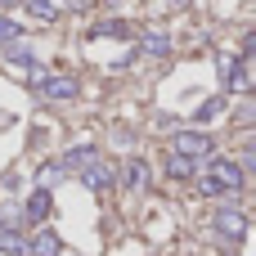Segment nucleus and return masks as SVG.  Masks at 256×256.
I'll return each mask as SVG.
<instances>
[{
	"label": "nucleus",
	"mask_w": 256,
	"mask_h": 256,
	"mask_svg": "<svg viewBox=\"0 0 256 256\" xmlns=\"http://www.w3.org/2000/svg\"><path fill=\"white\" fill-rule=\"evenodd\" d=\"M248 184V176L238 171V162H230V158H212V180L202 184V194H238Z\"/></svg>",
	"instance_id": "1"
},
{
	"label": "nucleus",
	"mask_w": 256,
	"mask_h": 256,
	"mask_svg": "<svg viewBox=\"0 0 256 256\" xmlns=\"http://www.w3.org/2000/svg\"><path fill=\"white\" fill-rule=\"evenodd\" d=\"M176 153L198 162V158H212V153H216V140H212L207 130H180V135H176Z\"/></svg>",
	"instance_id": "2"
},
{
	"label": "nucleus",
	"mask_w": 256,
	"mask_h": 256,
	"mask_svg": "<svg viewBox=\"0 0 256 256\" xmlns=\"http://www.w3.org/2000/svg\"><path fill=\"white\" fill-rule=\"evenodd\" d=\"M216 230H220V238L243 243V238H248V216H243L238 207H220V212H216Z\"/></svg>",
	"instance_id": "3"
},
{
	"label": "nucleus",
	"mask_w": 256,
	"mask_h": 256,
	"mask_svg": "<svg viewBox=\"0 0 256 256\" xmlns=\"http://www.w3.org/2000/svg\"><path fill=\"white\" fill-rule=\"evenodd\" d=\"M81 180H86V189H94V194H108L112 184H117V171L108 166V162H90V166H81Z\"/></svg>",
	"instance_id": "4"
},
{
	"label": "nucleus",
	"mask_w": 256,
	"mask_h": 256,
	"mask_svg": "<svg viewBox=\"0 0 256 256\" xmlns=\"http://www.w3.org/2000/svg\"><path fill=\"white\" fill-rule=\"evenodd\" d=\"M22 212H27V220H32V225H45V220L54 216V194H50V189H36V194L27 198V207H22Z\"/></svg>",
	"instance_id": "5"
},
{
	"label": "nucleus",
	"mask_w": 256,
	"mask_h": 256,
	"mask_svg": "<svg viewBox=\"0 0 256 256\" xmlns=\"http://www.w3.org/2000/svg\"><path fill=\"white\" fill-rule=\"evenodd\" d=\"M27 256H63V238L54 230H40L27 238Z\"/></svg>",
	"instance_id": "6"
},
{
	"label": "nucleus",
	"mask_w": 256,
	"mask_h": 256,
	"mask_svg": "<svg viewBox=\"0 0 256 256\" xmlns=\"http://www.w3.org/2000/svg\"><path fill=\"white\" fill-rule=\"evenodd\" d=\"M36 90H40L45 99H76V81H72V76H40Z\"/></svg>",
	"instance_id": "7"
},
{
	"label": "nucleus",
	"mask_w": 256,
	"mask_h": 256,
	"mask_svg": "<svg viewBox=\"0 0 256 256\" xmlns=\"http://www.w3.org/2000/svg\"><path fill=\"white\" fill-rule=\"evenodd\" d=\"M126 189H130V194H144V189H148V162H144V158H130V162H126Z\"/></svg>",
	"instance_id": "8"
},
{
	"label": "nucleus",
	"mask_w": 256,
	"mask_h": 256,
	"mask_svg": "<svg viewBox=\"0 0 256 256\" xmlns=\"http://www.w3.org/2000/svg\"><path fill=\"white\" fill-rule=\"evenodd\" d=\"M0 252L4 256H27V238H22L18 230H4V225H0Z\"/></svg>",
	"instance_id": "9"
},
{
	"label": "nucleus",
	"mask_w": 256,
	"mask_h": 256,
	"mask_svg": "<svg viewBox=\"0 0 256 256\" xmlns=\"http://www.w3.org/2000/svg\"><path fill=\"white\" fill-rule=\"evenodd\" d=\"M194 171H198V162H194V158H180V153H171V158H166V176H171V180H189Z\"/></svg>",
	"instance_id": "10"
},
{
	"label": "nucleus",
	"mask_w": 256,
	"mask_h": 256,
	"mask_svg": "<svg viewBox=\"0 0 256 256\" xmlns=\"http://www.w3.org/2000/svg\"><path fill=\"white\" fill-rule=\"evenodd\" d=\"M99 153H94V144H76V148H68L63 153V166H90Z\"/></svg>",
	"instance_id": "11"
},
{
	"label": "nucleus",
	"mask_w": 256,
	"mask_h": 256,
	"mask_svg": "<svg viewBox=\"0 0 256 256\" xmlns=\"http://www.w3.org/2000/svg\"><path fill=\"white\" fill-rule=\"evenodd\" d=\"M166 50H171V40H166L162 32H148V36H144V54H158V58H162Z\"/></svg>",
	"instance_id": "12"
},
{
	"label": "nucleus",
	"mask_w": 256,
	"mask_h": 256,
	"mask_svg": "<svg viewBox=\"0 0 256 256\" xmlns=\"http://www.w3.org/2000/svg\"><path fill=\"white\" fill-rule=\"evenodd\" d=\"M220 112H225V94H220V99H207V104L198 108V122H212V117H220Z\"/></svg>",
	"instance_id": "13"
},
{
	"label": "nucleus",
	"mask_w": 256,
	"mask_h": 256,
	"mask_svg": "<svg viewBox=\"0 0 256 256\" xmlns=\"http://www.w3.org/2000/svg\"><path fill=\"white\" fill-rule=\"evenodd\" d=\"M27 9H32L36 18H45V22H50V18H58V9H54V0H27Z\"/></svg>",
	"instance_id": "14"
},
{
	"label": "nucleus",
	"mask_w": 256,
	"mask_h": 256,
	"mask_svg": "<svg viewBox=\"0 0 256 256\" xmlns=\"http://www.w3.org/2000/svg\"><path fill=\"white\" fill-rule=\"evenodd\" d=\"M40 176H45V184H54V180H63V162H50V166H40Z\"/></svg>",
	"instance_id": "15"
},
{
	"label": "nucleus",
	"mask_w": 256,
	"mask_h": 256,
	"mask_svg": "<svg viewBox=\"0 0 256 256\" xmlns=\"http://www.w3.org/2000/svg\"><path fill=\"white\" fill-rule=\"evenodd\" d=\"M14 36H22V27L18 22H0V40H14Z\"/></svg>",
	"instance_id": "16"
},
{
	"label": "nucleus",
	"mask_w": 256,
	"mask_h": 256,
	"mask_svg": "<svg viewBox=\"0 0 256 256\" xmlns=\"http://www.w3.org/2000/svg\"><path fill=\"white\" fill-rule=\"evenodd\" d=\"M4 58H9V63H32V54H27V50H9Z\"/></svg>",
	"instance_id": "17"
}]
</instances>
